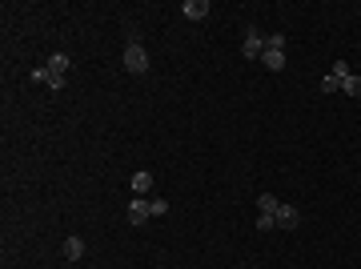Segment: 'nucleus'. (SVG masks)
I'll list each match as a JSON object with an SVG mask.
<instances>
[{"instance_id": "f257e3e1", "label": "nucleus", "mask_w": 361, "mask_h": 269, "mask_svg": "<svg viewBox=\"0 0 361 269\" xmlns=\"http://www.w3.org/2000/svg\"><path fill=\"white\" fill-rule=\"evenodd\" d=\"M257 229L261 233H277V229H297L301 225V213H297L293 205H285V201H277L273 193H261L257 197Z\"/></svg>"}, {"instance_id": "f03ea898", "label": "nucleus", "mask_w": 361, "mask_h": 269, "mask_svg": "<svg viewBox=\"0 0 361 269\" xmlns=\"http://www.w3.org/2000/svg\"><path fill=\"white\" fill-rule=\"evenodd\" d=\"M68 68H73V56H68V52H52L44 64L32 68V80L44 85V89H52V92H61L65 89V80H68Z\"/></svg>"}, {"instance_id": "7ed1b4c3", "label": "nucleus", "mask_w": 361, "mask_h": 269, "mask_svg": "<svg viewBox=\"0 0 361 269\" xmlns=\"http://www.w3.org/2000/svg\"><path fill=\"white\" fill-rule=\"evenodd\" d=\"M261 61L269 73H285V32H273L265 40V49H261Z\"/></svg>"}, {"instance_id": "20e7f679", "label": "nucleus", "mask_w": 361, "mask_h": 269, "mask_svg": "<svg viewBox=\"0 0 361 269\" xmlns=\"http://www.w3.org/2000/svg\"><path fill=\"white\" fill-rule=\"evenodd\" d=\"M125 68H129L133 77L149 73V52H145V44L137 37H129V44H125Z\"/></svg>"}, {"instance_id": "39448f33", "label": "nucleus", "mask_w": 361, "mask_h": 269, "mask_svg": "<svg viewBox=\"0 0 361 269\" xmlns=\"http://www.w3.org/2000/svg\"><path fill=\"white\" fill-rule=\"evenodd\" d=\"M153 217H157L153 201H145V197H133V201H129V221H133V225H149Z\"/></svg>"}, {"instance_id": "423d86ee", "label": "nucleus", "mask_w": 361, "mask_h": 269, "mask_svg": "<svg viewBox=\"0 0 361 269\" xmlns=\"http://www.w3.org/2000/svg\"><path fill=\"white\" fill-rule=\"evenodd\" d=\"M261 49H265V40H261V32L253 25H245V44H241V52H245L249 61H261Z\"/></svg>"}, {"instance_id": "0eeeda50", "label": "nucleus", "mask_w": 361, "mask_h": 269, "mask_svg": "<svg viewBox=\"0 0 361 269\" xmlns=\"http://www.w3.org/2000/svg\"><path fill=\"white\" fill-rule=\"evenodd\" d=\"M209 13H213L209 0H185V4H180V16H185V20H205Z\"/></svg>"}, {"instance_id": "6e6552de", "label": "nucleus", "mask_w": 361, "mask_h": 269, "mask_svg": "<svg viewBox=\"0 0 361 269\" xmlns=\"http://www.w3.org/2000/svg\"><path fill=\"white\" fill-rule=\"evenodd\" d=\"M345 68H349L345 61H337L334 73H329V77H322V92H341V77H345Z\"/></svg>"}, {"instance_id": "1a4fd4ad", "label": "nucleus", "mask_w": 361, "mask_h": 269, "mask_svg": "<svg viewBox=\"0 0 361 269\" xmlns=\"http://www.w3.org/2000/svg\"><path fill=\"white\" fill-rule=\"evenodd\" d=\"M61 253H65L68 261H80V257H85V237H65Z\"/></svg>"}, {"instance_id": "9d476101", "label": "nucleus", "mask_w": 361, "mask_h": 269, "mask_svg": "<svg viewBox=\"0 0 361 269\" xmlns=\"http://www.w3.org/2000/svg\"><path fill=\"white\" fill-rule=\"evenodd\" d=\"M149 189H153V173H149V169H137V173H133V193L141 197V193H149Z\"/></svg>"}, {"instance_id": "9b49d317", "label": "nucleus", "mask_w": 361, "mask_h": 269, "mask_svg": "<svg viewBox=\"0 0 361 269\" xmlns=\"http://www.w3.org/2000/svg\"><path fill=\"white\" fill-rule=\"evenodd\" d=\"M341 92H349V97H361V77L353 73V68H345V77H341Z\"/></svg>"}]
</instances>
